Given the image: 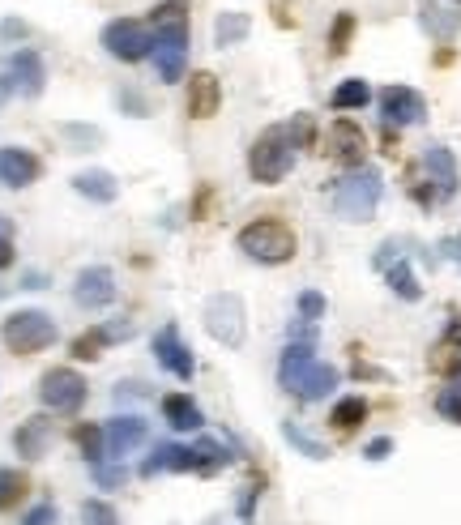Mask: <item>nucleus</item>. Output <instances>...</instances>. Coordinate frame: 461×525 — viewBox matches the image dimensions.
Segmentation results:
<instances>
[{
    "label": "nucleus",
    "mask_w": 461,
    "mask_h": 525,
    "mask_svg": "<svg viewBox=\"0 0 461 525\" xmlns=\"http://www.w3.org/2000/svg\"><path fill=\"white\" fill-rule=\"evenodd\" d=\"M380 193H385V180H380L376 167H355L346 171L342 180H333L329 201L346 222H368L380 205Z\"/></svg>",
    "instance_id": "3"
},
{
    "label": "nucleus",
    "mask_w": 461,
    "mask_h": 525,
    "mask_svg": "<svg viewBox=\"0 0 461 525\" xmlns=\"http://www.w3.org/2000/svg\"><path fill=\"white\" fill-rule=\"evenodd\" d=\"M56 517H60V513H56V504H47V500H43V504H35V508H30V513L22 517V525H56Z\"/></svg>",
    "instance_id": "39"
},
{
    "label": "nucleus",
    "mask_w": 461,
    "mask_h": 525,
    "mask_svg": "<svg viewBox=\"0 0 461 525\" xmlns=\"http://www.w3.org/2000/svg\"><path fill=\"white\" fill-rule=\"evenodd\" d=\"M103 333H107V342H124V338H133V321H111L103 325Z\"/></svg>",
    "instance_id": "42"
},
{
    "label": "nucleus",
    "mask_w": 461,
    "mask_h": 525,
    "mask_svg": "<svg viewBox=\"0 0 461 525\" xmlns=\"http://www.w3.org/2000/svg\"><path fill=\"white\" fill-rule=\"evenodd\" d=\"M0 39H26V26L18 18H9L5 26H0Z\"/></svg>",
    "instance_id": "44"
},
{
    "label": "nucleus",
    "mask_w": 461,
    "mask_h": 525,
    "mask_svg": "<svg viewBox=\"0 0 461 525\" xmlns=\"http://www.w3.org/2000/svg\"><path fill=\"white\" fill-rule=\"evenodd\" d=\"M261 487H265V479L257 474V479H252L248 487H244V496H240V517L248 521L252 517V508H257V496H261Z\"/></svg>",
    "instance_id": "40"
},
{
    "label": "nucleus",
    "mask_w": 461,
    "mask_h": 525,
    "mask_svg": "<svg viewBox=\"0 0 461 525\" xmlns=\"http://www.w3.org/2000/svg\"><path fill=\"white\" fill-rule=\"evenodd\" d=\"M444 346H461V316H453L449 329H444Z\"/></svg>",
    "instance_id": "45"
},
{
    "label": "nucleus",
    "mask_w": 461,
    "mask_h": 525,
    "mask_svg": "<svg viewBox=\"0 0 461 525\" xmlns=\"http://www.w3.org/2000/svg\"><path fill=\"white\" fill-rule=\"evenodd\" d=\"M248 30H252L248 13H222V18H218V26H214V43H218V47L244 43V39H248Z\"/></svg>",
    "instance_id": "29"
},
{
    "label": "nucleus",
    "mask_w": 461,
    "mask_h": 525,
    "mask_svg": "<svg viewBox=\"0 0 461 525\" xmlns=\"http://www.w3.org/2000/svg\"><path fill=\"white\" fill-rule=\"evenodd\" d=\"M329 103L338 107V111H359V107H368V103H372V86L363 82V77H346L342 86H333Z\"/></svg>",
    "instance_id": "26"
},
{
    "label": "nucleus",
    "mask_w": 461,
    "mask_h": 525,
    "mask_svg": "<svg viewBox=\"0 0 461 525\" xmlns=\"http://www.w3.org/2000/svg\"><path fill=\"white\" fill-rule=\"evenodd\" d=\"M120 286H116V274H111L107 265H86L82 274L73 278V304L86 308V312H103L116 304Z\"/></svg>",
    "instance_id": "9"
},
{
    "label": "nucleus",
    "mask_w": 461,
    "mask_h": 525,
    "mask_svg": "<svg viewBox=\"0 0 461 525\" xmlns=\"http://www.w3.org/2000/svg\"><path fill=\"white\" fill-rule=\"evenodd\" d=\"M103 432H107V457L120 461V457H133L141 444L150 440V423L141 415H116Z\"/></svg>",
    "instance_id": "15"
},
{
    "label": "nucleus",
    "mask_w": 461,
    "mask_h": 525,
    "mask_svg": "<svg viewBox=\"0 0 461 525\" xmlns=\"http://www.w3.org/2000/svg\"><path fill=\"white\" fill-rule=\"evenodd\" d=\"M385 278L393 286L397 299H406V304H415V299H423V286L415 278V269H410V261H389L385 265Z\"/></svg>",
    "instance_id": "25"
},
{
    "label": "nucleus",
    "mask_w": 461,
    "mask_h": 525,
    "mask_svg": "<svg viewBox=\"0 0 461 525\" xmlns=\"http://www.w3.org/2000/svg\"><path fill=\"white\" fill-rule=\"evenodd\" d=\"M235 244H240L244 257L257 261V265H286L299 252V235H295L291 222L269 214V218H252L248 227H240Z\"/></svg>",
    "instance_id": "2"
},
{
    "label": "nucleus",
    "mask_w": 461,
    "mask_h": 525,
    "mask_svg": "<svg viewBox=\"0 0 461 525\" xmlns=\"http://www.w3.org/2000/svg\"><path fill=\"white\" fill-rule=\"evenodd\" d=\"M389 453H393V440H389V436H380V440L368 444V453H363V457H368V461H385Z\"/></svg>",
    "instance_id": "43"
},
{
    "label": "nucleus",
    "mask_w": 461,
    "mask_h": 525,
    "mask_svg": "<svg viewBox=\"0 0 461 525\" xmlns=\"http://www.w3.org/2000/svg\"><path fill=\"white\" fill-rule=\"evenodd\" d=\"M363 423H368V397H359V393L342 397V402L333 406V415H329V427H333V432H342V436L359 432Z\"/></svg>",
    "instance_id": "24"
},
{
    "label": "nucleus",
    "mask_w": 461,
    "mask_h": 525,
    "mask_svg": "<svg viewBox=\"0 0 461 525\" xmlns=\"http://www.w3.org/2000/svg\"><path fill=\"white\" fill-rule=\"evenodd\" d=\"M30 491V479L26 470H13V466H0V513H9V508H18Z\"/></svg>",
    "instance_id": "27"
},
{
    "label": "nucleus",
    "mask_w": 461,
    "mask_h": 525,
    "mask_svg": "<svg viewBox=\"0 0 461 525\" xmlns=\"http://www.w3.org/2000/svg\"><path fill=\"white\" fill-rule=\"evenodd\" d=\"M436 410L449 423H457L461 427V380H453V385H444L440 393H436Z\"/></svg>",
    "instance_id": "33"
},
{
    "label": "nucleus",
    "mask_w": 461,
    "mask_h": 525,
    "mask_svg": "<svg viewBox=\"0 0 461 525\" xmlns=\"http://www.w3.org/2000/svg\"><path fill=\"white\" fill-rule=\"evenodd\" d=\"M351 35H355V13H338L329 30V56H342L351 47Z\"/></svg>",
    "instance_id": "32"
},
{
    "label": "nucleus",
    "mask_w": 461,
    "mask_h": 525,
    "mask_svg": "<svg viewBox=\"0 0 461 525\" xmlns=\"http://www.w3.org/2000/svg\"><path fill=\"white\" fill-rule=\"evenodd\" d=\"M60 137H69L77 150H94L103 141V133L99 129H86V124H60Z\"/></svg>",
    "instance_id": "35"
},
{
    "label": "nucleus",
    "mask_w": 461,
    "mask_h": 525,
    "mask_svg": "<svg viewBox=\"0 0 461 525\" xmlns=\"http://www.w3.org/2000/svg\"><path fill=\"white\" fill-rule=\"evenodd\" d=\"M52 436H56V427L47 415H35V419H26L18 432H13V449H18L26 461H39L47 449H52Z\"/></svg>",
    "instance_id": "19"
},
{
    "label": "nucleus",
    "mask_w": 461,
    "mask_h": 525,
    "mask_svg": "<svg viewBox=\"0 0 461 525\" xmlns=\"http://www.w3.org/2000/svg\"><path fill=\"white\" fill-rule=\"evenodd\" d=\"M18 261V252H13V222L0 218V269H9Z\"/></svg>",
    "instance_id": "38"
},
{
    "label": "nucleus",
    "mask_w": 461,
    "mask_h": 525,
    "mask_svg": "<svg viewBox=\"0 0 461 525\" xmlns=\"http://www.w3.org/2000/svg\"><path fill=\"white\" fill-rule=\"evenodd\" d=\"M82 525H120V513L107 500H86L82 504Z\"/></svg>",
    "instance_id": "34"
},
{
    "label": "nucleus",
    "mask_w": 461,
    "mask_h": 525,
    "mask_svg": "<svg viewBox=\"0 0 461 525\" xmlns=\"http://www.w3.org/2000/svg\"><path fill=\"white\" fill-rule=\"evenodd\" d=\"M5 82H9L13 94H22V99H39L43 86H47V69H43V56L35 52V47H18V52L9 56Z\"/></svg>",
    "instance_id": "11"
},
{
    "label": "nucleus",
    "mask_w": 461,
    "mask_h": 525,
    "mask_svg": "<svg viewBox=\"0 0 461 525\" xmlns=\"http://www.w3.org/2000/svg\"><path fill=\"white\" fill-rule=\"evenodd\" d=\"M338 380H342V372L333 368V363L316 359L312 368L304 372V380L295 385V397H299V402H321V397H329L333 389H338Z\"/></svg>",
    "instance_id": "20"
},
{
    "label": "nucleus",
    "mask_w": 461,
    "mask_h": 525,
    "mask_svg": "<svg viewBox=\"0 0 461 525\" xmlns=\"http://www.w3.org/2000/svg\"><path fill=\"white\" fill-rule=\"evenodd\" d=\"M103 346H111L107 333H103V325H99V329H86V333H77V338H73V359H77V363H94V359L103 355Z\"/></svg>",
    "instance_id": "31"
},
{
    "label": "nucleus",
    "mask_w": 461,
    "mask_h": 525,
    "mask_svg": "<svg viewBox=\"0 0 461 525\" xmlns=\"http://www.w3.org/2000/svg\"><path fill=\"white\" fill-rule=\"evenodd\" d=\"M158 82H180L188 69V0H167L150 13Z\"/></svg>",
    "instance_id": "1"
},
{
    "label": "nucleus",
    "mask_w": 461,
    "mask_h": 525,
    "mask_svg": "<svg viewBox=\"0 0 461 525\" xmlns=\"http://www.w3.org/2000/svg\"><path fill=\"white\" fill-rule=\"evenodd\" d=\"M56 338H60V325L39 308H22V312L5 316V325H0V342H5L13 355H39V350H47Z\"/></svg>",
    "instance_id": "5"
},
{
    "label": "nucleus",
    "mask_w": 461,
    "mask_h": 525,
    "mask_svg": "<svg viewBox=\"0 0 461 525\" xmlns=\"http://www.w3.org/2000/svg\"><path fill=\"white\" fill-rule=\"evenodd\" d=\"M43 175V163L35 150L22 146H0V184L5 188H30Z\"/></svg>",
    "instance_id": "16"
},
{
    "label": "nucleus",
    "mask_w": 461,
    "mask_h": 525,
    "mask_svg": "<svg viewBox=\"0 0 461 525\" xmlns=\"http://www.w3.org/2000/svg\"><path fill=\"white\" fill-rule=\"evenodd\" d=\"M73 440H77V449H82V457L90 461V466H99L103 453H107V432H103V427L77 423V427H73Z\"/></svg>",
    "instance_id": "28"
},
{
    "label": "nucleus",
    "mask_w": 461,
    "mask_h": 525,
    "mask_svg": "<svg viewBox=\"0 0 461 525\" xmlns=\"http://www.w3.org/2000/svg\"><path fill=\"white\" fill-rule=\"evenodd\" d=\"M73 188H77V193H82L86 201H94V205H111V201L120 197L116 175L99 171V167H94V171H77V175H73Z\"/></svg>",
    "instance_id": "23"
},
{
    "label": "nucleus",
    "mask_w": 461,
    "mask_h": 525,
    "mask_svg": "<svg viewBox=\"0 0 461 525\" xmlns=\"http://www.w3.org/2000/svg\"><path fill=\"white\" fill-rule=\"evenodd\" d=\"M201 321H205V333H210L218 346H244V338H248L244 299L231 295V291H218V295L205 299Z\"/></svg>",
    "instance_id": "6"
},
{
    "label": "nucleus",
    "mask_w": 461,
    "mask_h": 525,
    "mask_svg": "<svg viewBox=\"0 0 461 525\" xmlns=\"http://www.w3.org/2000/svg\"><path fill=\"white\" fill-rule=\"evenodd\" d=\"M282 436H286V444H291V449H299V453L312 457V461H325V457H329L325 444H321V440H312L295 419H286V423H282Z\"/></svg>",
    "instance_id": "30"
},
{
    "label": "nucleus",
    "mask_w": 461,
    "mask_h": 525,
    "mask_svg": "<svg viewBox=\"0 0 461 525\" xmlns=\"http://www.w3.org/2000/svg\"><path fill=\"white\" fill-rule=\"evenodd\" d=\"M444 257H453L461 265V235H453V240H444Z\"/></svg>",
    "instance_id": "46"
},
{
    "label": "nucleus",
    "mask_w": 461,
    "mask_h": 525,
    "mask_svg": "<svg viewBox=\"0 0 461 525\" xmlns=\"http://www.w3.org/2000/svg\"><path fill=\"white\" fill-rule=\"evenodd\" d=\"M325 146H329V154L338 158V163H346V167H363V158H368V137H363V129L355 120H333L329 124V137H325Z\"/></svg>",
    "instance_id": "13"
},
{
    "label": "nucleus",
    "mask_w": 461,
    "mask_h": 525,
    "mask_svg": "<svg viewBox=\"0 0 461 525\" xmlns=\"http://www.w3.org/2000/svg\"><path fill=\"white\" fill-rule=\"evenodd\" d=\"M380 116H385L389 129H410V124L427 120V103L410 86H385L380 90Z\"/></svg>",
    "instance_id": "12"
},
{
    "label": "nucleus",
    "mask_w": 461,
    "mask_h": 525,
    "mask_svg": "<svg viewBox=\"0 0 461 525\" xmlns=\"http://www.w3.org/2000/svg\"><path fill=\"white\" fill-rule=\"evenodd\" d=\"M286 133H291V141L299 150H308L312 141H316V124H312V116H295L291 124H286Z\"/></svg>",
    "instance_id": "37"
},
{
    "label": "nucleus",
    "mask_w": 461,
    "mask_h": 525,
    "mask_svg": "<svg viewBox=\"0 0 461 525\" xmlns=\"http://www.w3.org/2000/svg\"><path fill=\"white\" fill-rule=\"evenodd\" d=\"M423 171H427V184H432L436 201H449L461 184V171H457V158L449 146H427L423 150Z\"/></svg>",
    "instance_id": "14"
},
{
    "label": "nucleus",
    "mask_w": 461,
    "mask_h": 525,
    "mask_svg": "<svg viewBox=\"0 0 461 525\" xmlns=\"http://www.w3.org/2000/svg\"><path fill=\"white\" fill-rule=\"evenodd\" d=\"M163 419L176 427V432H201V427H205V415H201L197 397H188V393H167L163 397Z\"/></svg>",
    "instance_id": "21"
},
{
    "label": "nucleus",
    "mask_w": 461,
    "mask_h": 525,
    "mask_svg": "<svg viewBox=\"0 0 461 525\" xmlns=\"http://www.w3.org/2000/svg\"><path fill=\"white\" fill-rule=\"evenodd\" d=\"M103 47L120 65H141L146 56H154V30L137 18H116L103 26Z\"/></svg>",
    "instance_id": "7"
},
{
    "label": "nucleus",
    "mask_w": 461,
    "mask_h": 525,
    "mask_svg": "<svg viewBox=\"0 0 461 525\" xmlns=\"http://www.w3.org/2000/svg\"><path fill=\"white\" fill-rule=\"evenodd\" d=\"M5 295H9V286H0V299H5Z\"/></svg>",
    "instance_id": "47"
},
{
    "label": "nucleus",
    "mask_w": 461,
    "mask_h": 525,
    "mask_svg": "<svg viewBox=\"0 0 461 525\" xmlns=\"http://www.w3.org/2000/svg\"><path fill=\"white\" fill-rule=\"evenodd\" d=\"M316 363V346H304V342H291L282 350V363H278V385L286 393H295V385L304 380V372Z\"/></svg>",
    "instance_id": "22"
},
{
    "label": "nucleus",
    "mask_w": 461,
    "mask_h": 525,
    "mask_svg": "<svg viewBox=\"0 0 461 525\" xmlns=\"http://www.w3.org/2000/svg\"><path fill=\"white\" fill-rule=\"evenodd\" d=\"M141 474H197V449L193 444H154V453L141 461Z\"/></svg>",
    "instance_id": "17"
},
{
    "label": "nucleus",
    "mask_w": 461,
    "mask_h": 525,
    "mask_svg": "<svg viewBox=\"0 0 461 525\" xmlns=\"http://www.w3.org/2000/svg\"><path fill=\"white\" fill-rule=\"evenodd\" d=\"M222 107V82L214 73H193L188 77V116L193 120H214Z\"/></svg>",
    "instance_id": "18"
},
{
    "label": "nucleus",
    "mask_w": 461,
    "mask_h": 525,
    "mask_svg": "<svg viewBox=\"0 0 461 525\" xmlns=\"http://www.w3.org/2000/svg\"><path fill=\"white\" fill-rule=\"evenodd\" d=\"M295 308H299V316H304V321H321V316H325V295H321V291H299Z\"/></svg>",
    "instance_id": "36"
},
{
    "label": "nucleus",
    "mask_w": 461,
    "mask_h": 525,
    "mask_svg": "<svg viewBox=\"0 0 461 525\" xmlns=\"http://www.w3.org/2000/svg\"><path fill=\"white\" fill-rule=\"evenodd\" d=\"M154 359H158V368L171 372L176 380L197 376V359H193V350H188V342L180 338V325H163L154 333Z\"/></svg>",
    "instance_id": "10"
},
{
    "label": "nucleus",
    "mask_w": 461,
    "mask_h": 525,
    "mask_svg": "<svg viewBox=\"0 0 461 525\" xmlns=\"http://www.w3.org/2000/svg\"><path fill=\"white\" fill-rule=\"evenodd\" d=\"M90 470H94V483H99V487H120L124 483V470H107L103 461H99V466H90Z\"/></svg>",
    "instance_id": "41"
},
{
    "label": "nucleus",
    "mask_w": 461,
    "mask_h": 525,
    "mask_svg": "<svg viewBox=\"0 0 461 525\" xmlns=\"http://www.w3.org/2000/svg\"><path fill=\"white\" fill-rule=\"evenodd\" d=\"M86 397H90V385L77 368H52L39 380V402L52 410V415H77V410L86 406Z\"/></svg>",
    "instance_id": "8"
},
{
    "label": "nucleus",
    "mask_w": 461,
    "mask_h": 525,
    "mask_svg": "<svg viewBox=\"0 0 461 525\" xmlns=\"http://www.w3.org/2000/svg\"><path fill=\"white\" fill-rule=\"evenodd\" d=\"M295 154L299 146L291 141V133H286V124H274V129H265L257 141H252V150H248V175L257 184H282L286 175H291L295 167Z\"/></svg>",
    "instance_id": "4"
}]
</instances>
